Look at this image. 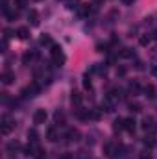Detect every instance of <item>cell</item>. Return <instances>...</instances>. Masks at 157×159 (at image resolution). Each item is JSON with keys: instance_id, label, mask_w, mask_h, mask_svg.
Instances as JSON below:
<instances>
[{"instance_id": "obj_32", "label": "cell", "mask_w": 157, "mask_h": 159, "mask_svg": "<svg viewBox=\"0 0 157 159\" xmlns=\"http://www.w3.org/2000/svg\"><path fill=\"white\" fill-rule=\"evenodd\" d=\"M54 119H56V122H61V124H63V120H65V115H63V113H59V111H57V113H56V117H54Z\"/></svg>"}, {"instance_id": "obj_35", "label": "cell", "mask_w": 157, "mask_h": 159, "mask_svg": "<svg viewBox=\"0 0 157 159\" xmlns=\"http://www.w3.org/2000/svg\"><path fill=\"white\" fill-rule=\"evenodd\" d=\"M152 74H154V76L157 78V63L154 65V67H152Z\"/></svg>"}, {"instance_id": "obj_18", "label": "cell", "mask_w": 157, "mask_h": 159, "mask_svg": "<svg viewBox=\"0 0 157 159\" xmlns=\"http://www.w3.org/2000/svg\"><path fill=\"white\" fill-rule=\"evenodd\" d=\"M7 150H9V152H17V150H20V143H19V141H11V143H7Z\"/></svg>"}, {"instance_id": "obj_23", "label": "cell", "mask_w": 157, "mask_h": 159, "mask_svg": "<svg viewBox=\"0 0 157 159\" xmlns=\"http://www.w3.org/2000/svg\"><path fill=\"white\" fill-rule=\"evenodd\" d=\"M28 139H30V143H32V144H35V143H37V131H35V129L28 131Z\"/></svg>"}, {"instance_id": "obj_22", "label": "cell", "mask_w": 157, "mask_h": 159, "mask_svg": "<svg viewBox=\"0 0 157 159\" xmlns=\"http://www.w3.org/2000/svg\"><path fill=\"white\" fill-rule=\"evenodd\" d=\"M32 59H35V54H34V52H26V54L22 56V61H24L26 65H28V63H30Z\"/></svg>"}, {"instance_id": "obj_28", "label": "cell", "mask_w": 157, "mask_h": 159, "mask_svg": "<svg viewBox=\"0 0 157 159\" xmlns=\"http://www.w3.org/2000/svg\"><path fill=\"white\" fill-rule=\"evenodd\" d=\"M139 159H154V157H152L150 150H144V152H141V154H139Z\"/></svg>"}, {"instance_id": "obj_14", "label": "cell", "mask_w": 157, "mask_h": 159, "mask_svg": "<svg viewBox=\"0 0 157 159\" xmlns=\"http://www.w3.org/2000/svg\"><path fill=\"white\" fill-rule=\"evenodd\" d=\"M141 83H139V80H133L131 83H129V93H133V94H139L141 93Z\"/></svg>"}, {"instance_id": "obj_36", "label": "cell", "mask_w": 157, "mask_h": 159, "mask_svg": "<svg viewBox=\"0 0 157 159\" xmlns=\"http://www.w3.org/2000/svg\"><path fill=\"white\" fill-rule=\"evenodd\" d=\"M124 2H126V4H131V2H133V0H124Z\"/></svg>"}, {"instance_id": "obj_7", "label": "cell", "mask_w": 157, "mask_h": 159, "mask_svg": "<svg viewBox=\"0 0 157 159\" xmlns=\"http://www.w3.org/2000/svg\"><path fill=\"white\" fill-rule=\"evenodd\" d=\"M117 152H118V148H115V144L113 143H105L104 144V154L107 156V157H117Z\"/></svg>"}, {"instance_id": "obj_33", "label": "cell", "mask_w": 157, "mask_h": 159, "mask_svg": "<svg viewBox=\"0 0 157 159\" xmlns=\"http://www.w3.org/2000/svg\"><path fill=\"white\" fill-rule=\"evenodd\" d=\"M126 74V67H118L117 69V76H124Z\"/></svg>"}, {"instance_id": "obj_13", "label": "cell", "mask_w": 157, "mask_h": 159, "mask_svg": "<svg viewBox=\"0 0 157 159\" xmlns=\"http://www.w3.org/2000/svg\"><path fill=\"white\" fill-rule=\"evenodd\" d=\"M135 119H124V129L126 131H129V133H133L135 131Z\"/></svg>"}, {"instance_id": "obj_4", "label": "cell", "mask_w": 157, "mask_h": 159, "mask_svg": "<svg viewBox=\"0 0 157 159\" xmlns=\"http://www.w3.org/2000/svg\"><path fill=\"white\" fill-rule=\"evenodd\" d=\"M142 129H146V131H150V133H154L157 129V126H155V119H152V117H144L142 119Z\"/></svg>"}, {"instance_id": "obj_12", "label": "cell", "mask_w": 157, "mask_h": 159, "mask_svg": "<svg viewBox=\"0 0 157 159\" xmlns=\"http://www.w3.org/2000/svg\"><path fill=\"white\" fill-rule=\"evenodd\" d=\"M142 143H144L146 148H154V146H155V137H154V133H148V135L142 139Z\"/></svg>"}, {"instance_id": "obj_26", "label": "cell", "mask_w": 157, "mask_h": 159, "mask_svg": "<svg viewBox=\"0 0 157 159\" xmlns=\"http://www.w3.org/2000/svg\"><path fill=\"white\" fill-rule=\"evenodd\" d=\"M15 6H17L19 9H24V7L28 6V0H15Z\"/></svg>"}, {"instance_id": "obj_31", "label": "cell", "mask_w": 157, "mask_h": 159, "mask_svg": "<svg viewBox=\"0 0 157 159\" xmlns=\"http://www.w3.org/2000/svg\"><path fill=\"white\" fill-rule=\"evenodd\" d=\"M83 87H85L87 91H91V89H92V83H91V80H89V78L83 80Z\"/></svg>"}, {"instance_id": "obj_20", "label": "cell", "mask_w": 157, "mask_h": 159, "mask_svg": "<svg viewBox=\"0 0 157 159\" xmlns=\"http://www.w3.org/2000/svg\"><path fill=\"white\" fill-rule=\"evenodd\" d=\"M94 11H96L94 4H85V6H83V13H85V15H92Z\"/></svg>"}, {"instance_id": "obj_21", "label": "cell", "mask_w": 157, "mask_h": 159, "mask_svg": "<svg viewBox=\"0 0 157 159\" xmlns=\"http://www.w3.org/2000/svg\"><path fill=\"white\" fill-rule=\"evenodd\" d=\"M81 100H83V98H81V94H79L78 91H72V104H74V106H79Z\"/></svg>"}, {"instance_id": "obj_1", "label": "cell", "mask_w": 157, "mask_h": 159, "mask_svg": "<svg viewBox=\"0 0 157 159\" xmlns=\"http://www.w3.org/2000/svg\"><path fill=\"white\" fill-rule=\"evenodd\" d=\"M50 54H52V61H54V65H56V67H61V65L65 63V59H67V57H65V54H63V50H61L59 46H56V44L52 46Z\"/></svg>"}, {"instance_id": "obj_24", "label": "cell", "mask_w": 157, "mask_h": 159, "mask_svg": "<svg viewBox=\"0 0 157 159\" xmlns=\"http://www.w3.org/2000/svg\"><path fill=\"white\" fill-rule=\"evenodd\" d=\"M4 15L7 17V20H15L19 13H17V11H9V9H7V11H4Z\"/></svg>"}, {"instance_id": "obj_2", "label": "cell", "mask_w": 157, "mask_h": 159, "mask_svg": "<svg viewBox=\"0 0 157 159\" xmlns=\"http://www.w3.org/2000/svg\"><path fill=\"white\" fill-rule=\"evenodd\" d=\"M37 93H39V85H37V83H30L26 89H22V91H20V96H22V98L37 96Z\"/></svg>"}, {"instance_id": "obj_6", "label": "cell", "mask_w": 157, "mask_h": 159, "mask_svg": "<svg viewBox=\"0 0 157 159\" xmlns=\"http://www.w3.org/2000/svg\"><path fill=\"white\" fill-rule=\"evenodd\" d=\"M46 119H48V115H46L44 109H35V113H34V122L35 124H44Z\"/></svg>"}, {"instance_id": "obj_3", "label": "cell", "mask_w": 157, "mask_h": 159, "mask_svg": "<svg viewBox=\"0 0 157 159\" xmlns=\"http://www.w3.org/2000/svg\"><path fill=\"white\" fill-rule=\"evenodd\" d=\"M13 128H15V122L9 119L7 115H4V117H2V133H4V135H9Z\"/></svg>"}, {"instance_id": "obj_11", "label": "cell", "mask_w": 157, "mask_h": 159, "mask_svg": "<svg viewBox=\"0 0 157 159\" xmlns=\"http://www.w3.org/2000/svg\"><path fill=\"white\" fill-rule=\"evenodd\" d=\"M28 20L32 22V26H37V24H39V15H37L35 9H30V11H28Z\"/></svg>"}, {"instance_id": "obj_17", "label": "cell", "mask_w": 157, "mask_h": 159, "mask_svg": "<svg viewBox=\"0 0 157 159\" xmlns=\"http://www.w3.org/2000/svg\"><path fill=\"white\" fill-rule=\"evenodd\" d=\"M39 43L43 44V46H54V44H52V37H50V35H46V34H43V35H41Z\"/></svg>"}, {"instance_id": "obj_19", "label": "cell", "mask_w": 157, "mask_h": 159, "mask_svg": "<svg viewBox=\"0 0 157 159\" xmlns=\"http://www.w3.org/2000/svg\"><path fill=\"white\" fill-rule=\"evenodd\" d=\"M113 129H115V131L124 129V119H115V122H113Z\"/></svg>"}, {"instance_id": "obj_16", "label": "cell", "mask_w": 157, "mask_h": 159, "mask_svg": "<svg viewBox=\"0 0 157 159\" xmlns=\"http://www.w3.org/2000/svg\"><path fill=\"white\" fill-rule=\"evenodd\" d=\"M67 139H69L70 143H72V141H78L79 139V131L78 129H69V131H67Z\"/></svg>"}, {"instance_id": "obj_27", "label": "cell", "mask_w": 157, "mask_h": 159, "mask_svg": "<svg viewBox=\"0 0 157 159\" xmlns=\"http://www.w3.org/2000/svg\"><path fill=\"white\" fill-rule=\"evenodd\" d=\"M139 41H141V44H142V46H146V44L152 41V35H148V34H146V35H142V37H141Z\"/></svg>"}, {"instance_id": "obj_5", "label": "cell", "mask_w": 157, "mask_h": 159, "mask_svg": "<svg viewBox=\"0 0 157 159\" xmlns=\"http://www.w3.org/2000/svg\"><path fill=\"white\" fill-rule=\"evenodd\" d=\"M122 98H124V94H122V89H111L105 100H109L111 104H115V102H118V100H122Z\"/></svg>"}, {"instance_id": "obj_34", "label": "cell", "mask_w": 157, "mask_h": 159, "mask_svg": "<svg viewBox=\"0 0 157 159\" xmlns=\"http://www.w3.org/2000/svg\"><path fill=\"white\" fill-rule=\"evenodd\" d=\"M59 159H72V156H70V154H61Z\"/></svg>"}, {"instance_id": "obj_30", "label": "cell", "mask_w": 157, "mask_h": 159, "mask_svg": "<svg viewBox=\"0 0 157 159\" xmlns=\"http://www.w3.org/2000/svg\"><path fill=\"white\" fill-rule=\"evenodd\" d=\"M78 0H69V9H78Z\"/></svg>"}, {"instance_id": "obj_10", "label": "cell", "mask_w": 157, "mask_h": 159, "mask_svg": "<svg viewBox=\"0 0 157 159\" xmlns=\"http://www.w3.org/2000/svg\"><path fill=\"white\" fill-rule=\"evenodd\" d=\"M13 80H15V74H13L11 70H4V72H2V83H4V85H9Z\"/></svg>"}, {"instance_id": "obj_8", "label": "cell", "mask_w": 157, "mask_h": 159, "mask_svg": "<svg viewBox=\"0 0 157 159\" xmlns=\"http://www.w3.org/2000/svg\"><path fill=\"white\" fill-rule=\"evenodd\" d=\"M46 139H48L50 143H56V141L59 139V137H57V129H56L54 126H50V128L46 129Z\"/></svg>"}, {"instance_id": "obj_25", "label": "cell", "mask_w": 157, "mask_h": 159, "mask_svg": "<svg viewBox=\"0 0 157 159\" xmlns=\"http://www.w3.org/2000/svg\"><path fill=\"white\" fill-rule=\"evenodd\" d=\"M120 56H122V57H133V52H131V48H122Z\"/></svg>"}, {"instance_id": "obj_15", "label": "cell", "mask_w": 157, "mask_h": 159, "mask_svg": "<svg viewBox=\"0 0 157 159\" xmlns=\"http://www.w3.org/2000/svg\"><path fill=\"white\" fill-rule=\"evenodd\" d=\"M144 93H146V96H148V98H155V96H157V89L152 85V83L144 87Z\"/></svg>"}, {"instance_id": "obj_9", "label": "cell", "mask_w": 157, "mask_h": 159, "mask_svg": "<svg viewBox=\"0 0 157 159\" xmlns=\"http://www.w3.org/2000/svg\"><path fill=\"white\" fill-rule=\"evenodd\" d=\"M15 35L19 37V39H28L30 37V30L26 28V26H20V28H17V32H15Z\"/></svg>"}, {"instance_id": "obj_29", "label": "cell", "mask_w": 157, "mask_h": 159, "mask_svg": "<svg viewBox=\"0 0 157 159\" xmlns=\"http://www.w3.org/2000/svg\"><path fill=\"white\" fill-rule=\"evenodd\" d=\"M129 111L139 113V111H141V106H139V104H129Z\"/></svg>"}]
</instances>
